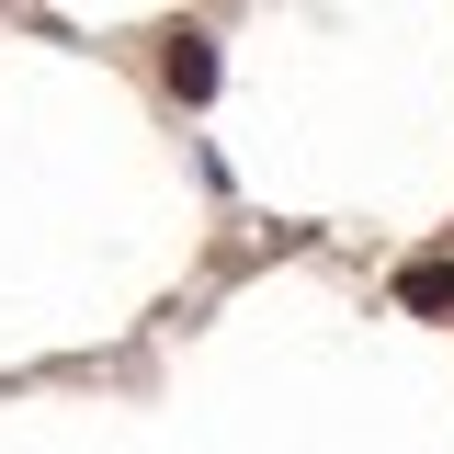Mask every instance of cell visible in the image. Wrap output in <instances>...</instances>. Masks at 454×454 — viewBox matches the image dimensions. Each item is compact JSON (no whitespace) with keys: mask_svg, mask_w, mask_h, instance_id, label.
Returning <instances> with one entry per match:
<instances>
[{"mask_svg":"<svg viewBox=\"0 0 454 454\" xmlns=\"http://www.w3.org/2000/svg\"><path fill=\"white\" fill-rule=\"evenodd\" d=\"M160 80L182 91V103H205L216 91V35H170V57H160Z\"/></svg>","mask_w":454,"mask_h":454,"instance_id":"1","label":"cell"},{"mask_svg":"<svg viewBox=\"0 0 454 454\" xmlns=\"http://www.w3.org/2000/svg\"><path fill=\"white\" fill-rule=\"evenodd\" d=\"M397 307H409V318H443L454 307V262H409V273H397Z\"/></svg>","mask_w":454,"mask_h":454,"instance_id":"2","label":"cell"}]
</instances>
